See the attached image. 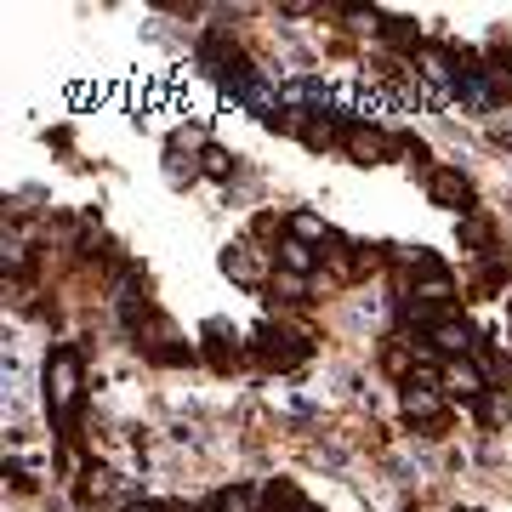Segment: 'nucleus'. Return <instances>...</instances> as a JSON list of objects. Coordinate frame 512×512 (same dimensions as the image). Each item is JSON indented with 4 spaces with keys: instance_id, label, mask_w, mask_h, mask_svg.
<instances>
[{
    "instance_id": "nucleus-1",
    "label": "nucleus",
    "mask_w": 512,
    "mask_h": 512,
    "mask_svg": "<svg viewBox=\"0 0 512 512\" xmlns=\"http://www.w3.org/2000/svg\"><path fill=\"white\" fill-rule=\"evenodd\" d=\"M46 410L57 416V433H74V410H80V348H52L46 353Z\"/></svg>"
},
{
    "instance_id": "nucleus-2",
    "label": "nucleus",
    "mask_w": 512,
    "mask_h": 512,
    "mask_svg": "<svg viewBox=\"0 0 512 512\" xmlns=\"http://www.w3.org/2000/svg\"><path fill=\"white\" fill-rule=\"evenodd\" d=\"M251 353H256L262 370H296L308 359V336H296V330H285V325H256Z\"/></svg>"
},
{
    "instance_id": "nucleus-3",
    "label": "nucleus",
    "mask_w": 512,
    "mask_h": 512,
    "mask_svg": "<svg viewBox=\"0 0 512 512\" xmlns=\"http://www.w3.org/2000/svg\"><path fill=\"white\" fill-rule=\"evenodd\" d=\"M427 200L444 205V211H467V205H473V183H467L461 171H450V165H439V171L427 177Z\"/></svg>"
},
{
    "instance_id": "nucleus-4",
    "label": "nucleus",
    "mask_w": 512,
    "mask_h": 512,
    "mask_svg": "<svg viewBox=\"0 0 512 512\" xmlns=\"http://www.w3.org/2000/svg\"><path fill=\"white\" fill-rule=\"evenodd\" d=\"M348 154H353V165H382L387 154H393V137H382V131H370V126H348Z\"/></svg>"
},
{
    "instance_id": "nucleus-5",
    "label": "nucleus",
    "mask_w": 512,
    "mask_h": 512,
    "mask_svg": "<svg viewBox=\"0 0 512 512\" xmlns=\"http://www.w3.org/2000/svg\"><path fill=\"white\" fill-rule=\"evenodd\" d=\"M222 274L239 279V285H262L268 262H262V251H251V245H228V251H222Z\"/></svg>"
},
{
    "instance_id": "nucleus-6",
    "label": "nucleus",
    "mask_w": 512,
    "mask_h": 512,
    "mask_svg": "<svg viewBox=\"0 0 512 512\" xmlns=\"http://www.w3.org/2000/svg\"><path fill=\"white\" fill-rule=\"evenodd\" d=\"M404 416H410V421H427V427H439V421H444V399H439V387L404 382Z\"/></svg>"
},
{
    "instance_id": "nucleus-7",
    "label": "nucleus",
    "mask_w": 512,
    "mask_h": 512,
    "mask_svg": "<svg viewBox=\"0 0 512 512\" xmlns=\"http://www.w3.org/2000/svg\"><path fill=\"white\" fill-rule=\"evenodd\" d=\"M256 512H308V501L296 490V478H268L256 495Z\"/></svg>"
},
{
    "instance_id": "nucleus-8",
    "label": "nucleus",
    "mask_w": 512,
    "mask_h": 512,
    "mask_svg": "<svg viewBox=\"0 0 512 512\" xmlns=\"http://www.w3.org/2000/svg\"><path fill=\"white\" fill-rule=\"evenodd\" d=\"M444 387H450V393H467V399H484V365L450 359V365H444Z\"/></svg>"
},
{
    "instance_id": "nucleus-9",
    "label": "nucleus",
    "mask_w": 512,
    "mask_h": 512,
    "mask_svg": "<svg viewBox=\"0 0 512 512\" xmlns=\"http://www.w3.org/2000/svg\"><path fill=\"white\" fill-rule=\"evenodd\" d=\"M427 342H433L439 353H467V348H473V330H467V319L450 313V319H439V325L427 330Z\"/></svg>"
},
{
    "instance_id": "nucleus-10",
    "label": "nucleus",
    "mask_w": 512,
    "mask_h": 512,
    "mask_svg": "<svg viewBox=\"0 0 512 512\" xmlns=\"http://www.w3.org/2000/svg\"><path fill=\"white\" fill-rule=\"evenodd\" d=\"M279 268H285L291 279H308L313 268H319V251L302 245V239H285V245H279Z\"/></svg>"
},
{
    "instance_id": "nucleus-11",
    "label": "nucleus",
    "mask_w": 512,
    "mask_h": 512,
    "mask_svg": "<svg viewBox=\"0 0 512 512\" xmlns=\"http://www.w3.org/2000/svg\"><path fill=\"white\" fill-rule=\"evenodd\" d=\"M291 239L319 245V239H330V228H325V217H313V211H291Z\"/></svg>"
},
{
    "instance_id": "nucleus-12",
    "label": "nucleus",
    "mask_w": 512,
    "mask_h": 512,
    "mask_svg": "<svg viewBox=\"0 0 512 512\" xmlns=\"http://www.w3.org/2000/svg\"><path fill=\"white\" fill-rule=\"evenodd\" d=\"M211 501H217L222 512H256V490H251V484H228V490H217Z\"/></svg>"
},
{
    "instance_id": "nucleus-13",
    "label": "nucleus",
    "mask_w": 512,
    "mask_h": 512,
    "mask_svg": "<svg viewBox=\"0 0 512 512\" xmlns=\"http://www.w3.org/2000/svg\"><path fill=\"white\" fill-rule=\"evenodd\" d=\"M490 222L484 217H461V245H473V256H490Z\"/></svg>"
},
{
    "instance_id": "nucleus-14",
    "label": "nucleus",
    "mask_w": 512,
    "mask_h": 512,
    "mask_svg": "<svg viewBox=\"0 0 512 512\" xmlns=\"http://www.w3.org/2000/svg\"><path fill=\"white\" fill-rule=\"evenodd\" d=\"M200 165L211 171V177H234V154H228L222 143H205L200 148Z\"/></svg>"
},
{
    "instance_id": "nucleus-15",
    "label": "nucleus",
    "mask_w": 512,
    "mask_h": 512,
    "mask_svg": "<svg viewBox=\"0 0 512 512\" xmlns=\"http://www.w3.org/2000/svg\"><path fill=\"white\" fill-rule=\"evenodd\" d=\"M478 416L490 421V427H501V421L512 416V404H507V393H484V399H478Z\"/></svg>"
},
{
    "instance_id": "nucleus-16",
    "label": "nucleus",
    "mask_w": 512,
    "mask_h": 512,
    "mask_svg": "<svg viewBox=\"0 0 512 512\" xmlns=\"http://www.w3.org/2000/svg\"><path fill=\"white\" fill-rule=\"evenodd\" d=\"M382 23V35L393 40V46H416V23L410 18H376Z\"/></svg>"
},
{
    "instance_id": "nucleus-17",
    "label": "nucleus",
    "mask_w": 512,
    "mask_h": 512,
    "mask_svg": "<svg viewBox=\"0 0 512 512\" xmlns=\"http://www.w3.org/2000/svg\"><path fill=\"white\" fill-rule=\"evenodd\" d=\"M109 490H114V473H103V467H92V473H86V490H80V495H86V501H103Z\"/></svg>"
},
{
    "instance_id": "nucleus-18",
    "label": "nucleus",
    "mask_w": 512,
    "mask_h": 512,
    "mask_svg": "<svg viewBox=\"0 0 512 512\" xmlns=\"http://www.w3.org/2000/svg\"><path fill=\"white\" fill-rule=\"evenodd\" d=\"M194 348H154V365H188Z\"/></svg>"
},
{
    "instance_id": "nucleus-19",
    "label": "nucleus",
    "mask_w": 512,
    "mask_h": 512,
    "mask_svg": "<svg viewBox=\"0 0 512 512\" xmlns=\"http://www.w3.org/2000/svg\"><path fill=\"white\" fill-rule=\"evenodd\" d=\"M120 512H160V501H131V507H120Z\"/></svg>"
},
{
    "instance_id": "nucleus-20",
    "label": "nucleus",
    "mask_w": 512,
    "mask_h": 512,
    "mask_svg": "<svg viewBox=\"0 0 512 512\" xmlns=\"http://www.w3.org/2000/svg\"><path fill=\"white\" fill-rule=\"evenodd\" d=\"M507 325H512V296H507Z\"/></svg>"
}]
</instances>
